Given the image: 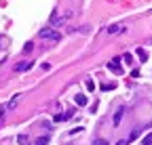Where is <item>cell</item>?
Segmentation results:
<instances>
[{
    "instance_id": "cell-1",
    "label": "cell",
    "mask_w": 152,
    "mask_h": 145,
    "mask_svg": "<svg viewBox=\"0 0 152 145\" xmlns=\"http://www.w3.org/2000/svg\"><path fill=\"white\" fill-rule=\"evenodd\" d=\"M38 36L45 38V40H51V42H59V40H61L59 30H53V27H42L40 32H38Z\"/></svg>"
},
{
    "instance_id": "cell-2",
    "label": "cell",
    "mask_w": 152,
    "mask_h": 145,
    "mask_svg": "<svg viewBox=\"0 0 152 145\" xmlns=\"http://www.w3.org/2000/svg\"><path fill=\"white\" fill-rule=\"evenodd\" d=\"M125 30H127V25H125V23H114V25H110V27H108V34H110V36H118V34H123Z\"/></svg>"
},
{
    "instance_id": "cell-3",
    "label": "cell",
    "mask_w": 152,
    "mask_h": 145,
    "mask_svg": "<svg viewBox=\"0 0 152 145\" xmlns=\"http://www.w3.org/2000/svg\"><path fill=\"white\" fill-rule=\"evenodd\" d=\"M32 69V61H19L17 65H15V71L17 74H23V71H30Z\"/></svg>"
},
{
    "instance_id": "cell-4",
    "label": "cell",
    "mask_w": 152,
    "mask_h": 145,
    "mask_svg": "<svg viewBox=\"0 0 152 145\" xmlns=\"http://www.w3.org/2000/svg\"><path fill=\"white\" fill-rule=\"evenodd\" d=\"M118 63H121V57H114V59H112V61L108 63V67H110V69L114 71V74H123V67H121Z\"/></svg>"
},
{
    "instance_id": "cell-5",
    "label": "cell",
    "mask_w": 152,
    "mask_h": 145,
    "mask_svg": "<svg viewBox=\"0 0 152 145\" xmlns=\"http://www.w3.org/2000/svg\"><path fill=\"white\" fill-rule=\"evenodd\" d=\"M19 101H21V95H15V97H13V99H11L9 103H4V105H7V110H15Z\"/></svg>"
},
{
    "instance_id": "cell-6",
    "label": "cell",
    "mask_w": 152,
    "mask_h": 145,
    "mask_svg": "<svg viewBox=\"0 0 152 145\" xmlns=\"http://www.w3.org/2000/svg\"><path fill=\"white\" fill-rule=\"evenodd\" d=\"M123 114H125V107H118V110H116V114H114V126H118V124H121Z\"/></svg>"
},
{
    "instance_id": "cell-7",
    "label": "cell",
    "mask_w": 152,
    "mask_h": 145,
    "mask_svg": "<svg viewBox=\"0 0 152 145\" xmlns=\"http://www.w3.org/2000/svg\"><path fill=\"white\" fill-rule=\"evenodd\" d=\"M74 101L78 103V105H87V97H85V95H80V93L76 95V97H74Z\"/></svg>"
},
{
    "instance_id": "cell-8",
    "label": "cell",
    "mask_w": 152,
    "mask_h": 145,
    "mask_svg": "<svg viewBox=\"0 0 152 145\" xmlns=\"http://www.w3.org/2000/svg\"><path fill=\"white\" fill-rule=\"evenodd\" d=\"M70 118H72L70 114H57L53 120H55V122H64V120H70Z\"/></svg>"
},
{
    "instance_id": "cell-9",
    "label": "cell",
    "mask_w": 152,
    "mask_h": 145,
    "mask_svg": "<svg viewBox=\"0 0 152 145\" xmlns=\"http://www.w3.org/2000/svg\"><path fill=\"white\" fill-rule=\"evenodd\" d=\"M135 53H137V57H140L142 61H146V59H148V55H146V50H144V48H137Z\"/></svg>"
},
{
    "instance_id": "cell-10",
    "label": "cell",
    "mask_w": 152,
    "mask_h": 145,
    "mask_svg": "<svg viewBox=\"0 0 152 145\" xmlns=\"http://www.w3.org/2000/svg\"><path fill=\"white\" fill-rule=\"evenodd\" d=\"M36 145H49V137H38L36 139Z\"/></svg>"
},
{
    "instance_id": "cell-11",
    "label": "cell",
    "mask_w": 152,
    "mask_h": 145,
    "mask_svg": "<svg viewBox=\"0 0 152 145\" xmlns=\"http://www.w3.org/2000/svg\"><path fill=\"white\" fill-rule=\"evenodd\" d=\"M142 143H144V145H152V133H150V135H146Z\"/></svg>"
},
{
    "instance_id": "cell-12",
    "label": "cell",
    "mask_w": 152,
    "mask_h": 145,
    "mask_svg": "<svg viewBox=\"0 0 152 145\" xmlns=\"http://www.w3.org/2000/svg\"><path fill=\"white\" fill-rule=\"evenodd\" d=\"M93 145H110V143H108L106 139H95V141H93Z\"/></svg>"
},
{
    "instance_id": "cell-13",
    "label": "cell",
    "mask_w": 152,
    "mask_h": 145,
    "mask_svg": "<svg viewBox=\"0 0 152 145\" xmlns=\"http://www.w3.org/2000/svg\"><path fill=\"white\" fill-rule=\"evenodd\" d=\"M9 110H7V105H0V120H2L4 118V114H7Z\"/></svg>"
},
{
    "instance_id": "cell-14",
    "label": "cell",
    "mask_w": 152,
    "mask_h": 145,
    "mask_svg": "<svg viewBox=\"0 0 152 145\" xmlns=\"http://www.w3.org/2000/svg\"><path fill=\"white\" fill-rule=\"evenodd\" d=\"M123 59H125V61H127V63H133V55H131V53H127V55H125V57H123Z\"/></svg>"
},
{
    "instance_id": "cell-15",
    "label": "cell",
    "mask_w": 152,
    "mask_h": 145,
    "mask_svg": "<svg viewBox=\"0 0 152 145\" xmlns=\"http://www.w3.org/2000/svg\"><path fill=\"white\" fill-rule=\"evenodd\" d=\"M137 135H140V131H133V133H131V137H129V139H127V141H133V139H135V137H137Z\"/></svg>"
},
{
    "instance_id": "cell-16",
    "label": "cell",
    "mask_w": 152,
    "mask_h": 145,
    "mask_svg": "<svg viewBox=\"0 0 152 145\" xmlns=\"http://www.w3.org/2000/svg\"><path fill=\"white\" fill-rule=\"evenodd\" d=\"M93 88H95V84H93L91 80H87V90H93Z\"/></svg>"
},
{
    "instance_id": "cell-17",
    "label": "cell",
    "mask_w": 152,
    "mask_h": 145,
    "mask_svg": "<svg viewBox=\"0 0 152 145\" xmlns=\"http://www.w3.org/2000/svg\"><path fill=\"white\" fill-rule=\"evenodd\" d=\"M23 50H26V53H30V50H32V42H28V44L23 46Z\"/></svg>"
},
{
    "instance_id": "cell-18",
    "label": "cell",
    "mask_w": 152,
    "mask_h": 145,
    "mask_svg": "<svg viewBox=\"0 0 152 145\" xmlns=\"http://www.w3.org/2000/svg\"><path fill=\"white\" fill-rule=\"evenodd\" d=\"M127 143H129V141H118L116 145H127Z\"/></svg>"
}]
</instances>
